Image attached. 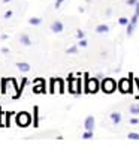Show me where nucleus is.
I'll return each mask as SVG.
<instances>
[{
	"label": "nucleus",
	"instance_id": "nucleus-30",
	"mask_svg": "<svg viewBox=\"0 0 139 147\" xmlns=\"http://www.w3.org/2000/svg\"><path fill=\"white\" fill-rule=\"evenodd\" d=\"M136 15L139 17V3H136Z\"/></svg>",
	"mask_w": 139,
	"mask_h": 147
},
{
	"label": "nucleus",
	"instance_id": "nucleus-3",
	"mask_svg": "<svg viewBox=\"0 0 139 147\" xmlns=\"http://www.w3.org/2000/svg\"><path fill=\"white\" fill-rule=\"evenodd\" d=\"M118 89H120L121 93H130L132 92V81L127 80V78L120 80V83H118Z\"/></svg>",
	"mask_w": 139,
	"mask_h": 147
},
{
	"label": "nucleus",
	"instance_id": "nucleus-23",
	"mask_svg": "<svg viewBox=\"0 0 139 147\" xmlns=\"http://www.w3.org/2000/svg\"><path fill=\"white\" fill-rule=\"evenodd\" d=\"M138 18H139L138 15H133V18H132V21H130V23H132V24H135V26H136V23H138Z\"/></svg>",
	"mask_w": 139,
	"mask_h": 147
},
{
	"label": "nucleus",
	"instance_id": "nucleus-20",
	"mask_svg": "<svg viewBox=\"0 0 139 147\" xmlns=\"http://www.w3.org/2000/svg\"><path fill=\"white\" fill-rule=\"evenodd\" d=\"M76 51H78L76 47H70V48L66 50V53H67V54H74V53H76Z\"/></svg>",
	"mask_w": 139,
	"mask_h": 147
},
{
	"label": "nucleus",
	"instance_id": "nucleus-9",
	"mask_svg": "<svg viewBox=\"0 0 139 147\" xmlns=\"http://www.w3.org/2000/svg\"><path fill=\"white\" fill-rule=\"evenodd\" d=\"M51 30L54 32V33H61L63 32V24L60 21H54L51 24Z\"/></svg>",
	"mask_w": 139,
	"mask_h": 147
},
{
	"label": "nucleus",
	"instance_id": "nucleus-18",
	"mask_svg": "<svg viewBox=\"0 0 139 147\" xmlns=\"http://www.w3.org/2000/svg\"><path fill=\"white\" fill-rule=\"evenodd\" d=\"M133 29H135V24H132V23L127 24V35H129V36L132 35V33H133Z\"/></svg>",
	"mask_w": 139,
	"mask_h": 147
},
{
	"label": "nucleus",
	"instance_id": "nucleus-16",
	"mask_svg": "<svg viewBox=\"0 0 139 147\" xmlns=\"http://www.w3.org/2000/svg\"><path fill=\"white\" fill-rule=\"evenodd\" d=\"M130 113L132 114H139V105H132L130 107Z\"/></svg>",
	"mask_w": 139,
	"mask_h": 147
},
{
	"label": "nucleus",
	"instance_id": "nucleus-19",
	"mask_svg": "<svg viewBox=\"0 0 139 147\" xmlns=\"http://www.w3.org/2000/svg\"><path fill=\"white\" fill-rule=\"evenodd\" d=\"M82 138H84V140H90V138H93V134H91V131H87V132H84Z\"/></svg>",
	"mask_w": 139,
	"mask_h": 147
},
{
	"label": "nucleus",
	"instance_id": "nucleus-25",
	"mask_svg": "<svg viewBox=\"0 0 139 147\" xmlns=\"http://www.w3.org/2000/svg\"><path fill=\"white\" fill-rule=\"evenodd\" d=\"M79 45H81V47H87V41H85V39H81V42H79Z\"/></svg>",
	"mask_w": 139,
	"mask_h": 147
},
{
	"label": "nucleus",
	"instance_id": "nucleus-2",
	"mask_svg": "<svg viewBox=\"0 0 139 147\" xmlns=\"http://www.w3.org/2000/svg\"><path fill=\"white\" fill-rule=\"evenodd\" d=\"M69 92L70 93H81V87H79V83L81 80H75L72 75H69Z\"/></svg>",
	"mask_w": 139,
	"mask_h": 147
},
{
	"label": "nucleus",
	"instance_id": "nucleus-24",
	"mask_svg": "<svg viewBox=\"0 0 139 147\" xmlns=\"http://www.w3.org/2000/svg\"><path fill=\"white\" fill-rule=\"evenodd\" d=\"M76 33H78V38H79V39H84V32H82V30H78Z\"/></svg>",
	"mask_w": 139,
	"mask_h": 147
},
{
	"label": "nucleus",
	"instance_id": "nucleus-22",
	"mask_svg": "<svg viewBox=\"0 0 139 147\" xmlns=\"http://www.w3.org/2000/svg\"><path fill=\"white\" fill-rule=\"evenodd\" d=\"M63 2H64V0H57V2H55V9H58V8H60Z\"/></svg>",
	"mask_w": 139,
	"mask_h": 147
},
{
	"label": "nucleus",
	"instance_id": "nucleus-7",
	"mask_svg": "<svg viewBox=\"0 0 139 147\" xmlns=\"http://www.w3.org/2000/svg\"><path fill=\"white\" fill-rule=\"evenodd\" d=\"M84 128L87 129V131H93V129H94V117H93V116H88L87 119H85Z\"/></svg>",
	"mask_w": 139,
	"mask_h": 147
},
{
	"label": "nucleus",
	"instance_id": "nucleus-5",
	"mask_svg": "<svg viewBox=\"0 0 139 147\" xmlns=\"http://www.w3.org/2000/svg\"><path fill=\"white\" fill-rule=\"evenodd\" d=\"M30 114L29 113H19L18 114V117H17V123L19 125V126H29L30 125Z\"/></svg>",
	"mask_w": 139,
	"mask_h": 147
},
{
	"label": "nucleus",
	"instance_id": "nucleus-11",
	"mask_svg": "<svg viewBox=\"0 0 139 147\" xmlns=\"http://www.w3.org/2000/svg\"><path fill=\"white\" fill-rule=\"evenodd\" d=\"M19 41H21V44H24L25 47H30L31 45V41H30V38L27 35H21V36H19Z\"/></svg>",
	"mask_w": 139,
	"mask_h": 147
},
{
	"label": "nucleus",
	"instance_id": "nucleus-6",
	"mask_svg": "<svg viewBox=\"0 0 139 147\" xmlns=\"http://www.w3.org/2000/svg\"><path fill=\"white\" fill-rule=\"evenodd\" d=\"M45 81L42 78H37L35 80V87H33V92L35 93H45Z\"/></svg>",
	"mask_w": 139,
	"mask_h": 147
},
{
	"label": "nucleus",
	"instance_id": "nucleus-4",
	"mask_svg": "<svg viewBox=\"0 0 139 147\" xmlns=\"http://www.w3.org/2000/svg\"><path fill=\"white\" fill-rule=\"evenodd\" d=\"M85 90L88 93H96L99 90V81L96 78H90L87 80V84H85Z\"/></svg>",
	"mask_w": 139,
	"mask_h": 147
},
{
	"label": "nucleus",
	"instance_id": "nucleus-29",
	"mask_svg": "<svg viewBox=\"0 0 139 147\" xmlns=\"http://www.w3.org/2000/svg\"><path fill=\"white\" fill-rule=\"evenodd\" d=\"M138 122H139V120H138V119H130V123H133V125H136Z\"/></svg>",
	"mask_w": 139,
	"mask_h": 147
},
{
	"label": "nucleus",
	"instance_id": "nucleus-15",
	"mask_svg": "<svg viewBox=\"0 0 139 147\" xmlns=\"http://www.w3.org/2000/svg\"><path fill=\"white\" fill-rule=\"evenodd\" d=\"M111 119H112V122H114V123H120L121 116L118 114V113H112V114H111Z\"/></svg>",
	"mask_w": 139,
	"mask_h": 147
},
{
	"label": "nucleus",
	"instance_id": "nucleus-28",
	"mask_svg": "<svg viewBox=\"0 0 139 147\" xmlns=\"http://www.w3.org/2000/svg\"><path fill=\"white\" fill-rule=\"evenodd\" d=\"M12 15V11H8V12H6V14H5V18H9Z\"/></svg>",
	"mask_w": 139,
	"mask_h": 147
},
{
	"label": "nucleus",
	"instance_id": "nucleus-12",
	"mask_svg": "<svg viewBox=\"0 0 139 147\" xmlns=\"http://www.w3.org/2000/svg\"><path fill=\"white\" fill-rule=\"evenodd\" d=\"M96 32L97 33H108L109 27H108V26H105V24H100V26H97V27H96Z\"/></svg>",
	"mask_w": 139,
	"mask_h": 147
},
{
	"label": "nucleus",
	"instance_id": "nucleus-13",
	"mask_svg": "<svg viewBox=\"0 0 139 147\" xmlns=\"http://www.w3.org/2000/svg\"><path fill=\"white\" fill-rule=\"evenodd\" d=\"M57 84V80L54 81L52 80V83H51V93H54V86ZM58 86H60V93H63V83H61V80H58Z\"/></svg>",
	"mask_w": 139,
	"mask_h": 147
},
{
	"label": "nucleus",
	"instance_id": "nucleus-31",
	"mask_svg": "<svg viewBox=\"0 0 139 147\" xmlns=\"http://www.w3.org/2000/svg\"><path fill=\"white\" fill-rule=\"evenodd\" d=\"M3 2H5V3H9V2H11V0H3Z\"/></svg>",
	"mask_w": 139,
	"mask_h": 147
},
{
	"label": "nucleus",
	"instance_id": "nucleus-21",
	"mask_svg": "<svg viewBox=\"0 0 139 147\" xmlns=\"http://www.w3.org/2000/svg\"><path fill=\"white\" fill-rule=\"evenodd\" d=\"M118 23H120L121 26H127V24H129V20L123 17V18H120V20H118Z\"/></svg>",
	"mask_w": 139,
	"mask_h": 147
},
{
	"label": "nucleus",
	"instance_id": "nucleus-17",
	"mask_svg": "<svg viewBox=\"0 0 139 147\" xmlns=\"http://www.w3.org/2000/svg\"><path fill=\"white\" fill-rule=\"evenodd\" d=\"M129 140H138V141H139V134H135V132H130L129 134Z\"/></svg>",
	"mask_w": 139,
	"mask_h": 147
},
{
	"label": "nucleus",
	"instance_id": "nucleus-14",
	"mask_svg": "<svg viewBox=\"0 0 139 147\" xmlns=\"http://www.w3.org/2000/svg\"><path fill=\"white\" fill-rule=\"evenodd\" d=\"M42 21H41V18H37V17H31L30 20H29V24H31V26H39Z\"/></svg>",
	"mask_w": 139,
	"mask_h": 147
},
{
	"label": "nucleus",
	"instance_id": "nucleus-1",
	"mask_svg": "<svg viewBox=\"0 0 139 147\" xmlns=\"http://www.w3.org/2000/svg\"><path fill=\"white\" fill-rule=\"evenodd\" d=\"M102 89L105 93H112L115 89H117V84L112 78H105L102 81Z\"/></svg>",
	"mask_w": 139,
	"mask_h": 147
},
{
	"label": "nucleus",
	"instance_id": "nucleus-27",
	"mask_svg": "<svg viewBox=\"0 0 139 147\" xmlns=\"http://www.w3.org/2000/svg\"><path fill=\"white\" fill-rule=\"evenodd\" d=\"M127 3H129V5H136L138 0H127Z\"/></svg>",
	"mask_w": 139,
	"mask_h": 147
},
{
	"label": "nucleus",
	"instance_id": "nucleus-8",
	"mask_svg": "<svg viewBox=\"0 0 139 147\" xmlns=\"http://www.w3.org/2000/svg\"><path fill=\"white\" fill-rule=\"evenodd\" d=\"M33 126H35V128L39 126V107L37 105L33 108Z\"/></svg>",
	"mask_w": 139,
	"mask_h": 147
},
{
	"label": "nucleus",
	"instance_id": "nucleus-26",
	"mask_svg": "<svg viewBox=\"0 0 139 147\" xmlns=\"http://www.w3.org/2000/svg\"><path fill=\"white\" fill-rule=\"evenodd\" d=\"M2 116H3V111H2V108H0V126H5V125L2 123Z\"/></svg>",
	"mask_w": 139,
	"mask_h": 147
},
{
	"label": "nucleus",
	"instance_id": "nucleus-10",
	"mask_svg": "<svg viewBox=\"0 0 139 147\" xmlns=\"http://www.w3.org/2000/svg\"><path fill=\"white\" fill-rule=\"evenodd\" d=\"M17 68H18L19 71H23V72H29V71H30V65H29V63L18 62V63H17Z\"/></svg>",
	"mask_w": 139,
	"mask_h": 147
}]
</instances>
